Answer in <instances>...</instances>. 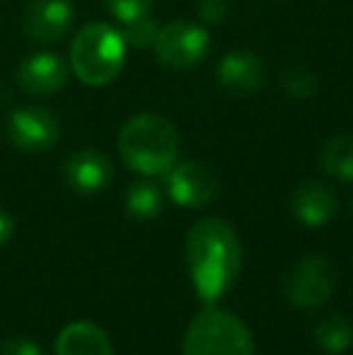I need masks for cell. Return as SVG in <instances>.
<instances>
[{"instance_id":"cell-1","label":"cell","mask_w":353,"mask_h":355,"mask_svg":"<svg viewBox=\"0 0 353 355\" xmlns=\"http://www.w3.org/2000/svg\"><path fill=\"white\" fill-rule=\"evenodd\" d=\"M187 263L196 295L213 304L230 290L242 268L237 232L221 218H203L187 234Z\"/></svg>"},{"instance_id":"cell-2","label":"cell","mask_w":353,"mask_h":355,"mask_svg":"<svg viewBox=\"0 0 353 355\" xmlns=\"http://www.w3.org/2000/svg\"><path fill=\"white\" fill-rule=\"evenodd\" d=\"M119 155L138 174H165L177 162L179 133L167 119L157 114H141L119 133Z\"/></svg>"},{"instance_id":"cell-3","label":"cell","mask_w":353,"mask_h":355,"mask_svg":"<svg viewBox=\"0 0 353 355\" xmlns=\"http://www.w3.org/2000/svg\"><path fill=\"white\" fill-rule=\"evenodd\" d=\"M123 58H126V39L119 29L104 22L85 24L71 46L73 73L89 87L112 83L121 73Z\"/></svg>"},{"instance_id":"cell-4","label":"cell","mask_w":353,"mask_h":355,"mask_svg":"<svg viewBox=\"0 0 353 355\" xmlns=\"http://www.w3.org/2000/svg\"><path fill=\"white\" fill-rule=\"evenodd\" d=\"M184 355H255V338L240 317L208 304L189 324Z\"/></svg>"},{"instance_id":"cell-5","label":"cell","mask_w":353,"mask_h":355,"mask_svg":"<svg viewBox=\"0 0 353 355\" xmlns=\"http://www.w3.org/2000/svg\"><path fill=\"white\" fill-rule=\"evenodd\" d=\"M336 268L322 254H310L286 278V297L298 309H317L334 295Z\"/></svg>"},{"instance_id":"cell-6","label":"cell","mask_w":353,"mask_h":355,"mask_svg":"<svg viewBox=\"0 0 353 355\" xmlns=\"http://www.w3.org/2000/svg\"><path fill=\"white\" fill-rule=\"evenodd\" d=\"M211 39L203 27L193 22H170L157 32L153 49L162 66L189 71L206 58Z\"/></svg>"},{"instance_id":"cell-7","label":"cell","mask_w":353,"mask_h":355,"mask_svg":"<svg viewBox=\"0 0 353 355\" xmlns=\"http://www.w3.org/2000/svg\"><path fill=\"white\" fill-rule=\"evenodd\" d=\"M8 136L24 153H44L53 148L61 136L58 119L44 107H22L10 114Z\"/></svg>"},{"instance_id":"cell-8","label":"cell","mask_w":353,"mask_h":355,"mask_svg":"<svg viewBox=\"0 0 353 355\" xmlns=\"http://www.w3.org/2000/svg\"><path fill=\"white\" fill-rule=\"evenodd\" d=\"M218 174L206 162H184L167 177V193L177 206L201 208L218 196Z\"/></svg>"},{"instance_id":"cell-9","label":"cell","mask_w":353,"mask_h":355,"mask_svg":"<svg viewBox=\"0 0 353 355\" xmlns=\"http://www.w3.org/2000/svg\"><path fill=\"white\" fill-rule=\"evenodd\" d=\"M76 22V8L71 0H34L24 10L22 29L39 44L61 42Z\"/></svg>"},{"instance_id":"cell-10","label":"cell","mask_w":353,"mask_h":355,"mask_svg":"<svg viewBox=\"0 0 353 355\" xmlns=\"http://www.w3.org/2000/svg\"><path fill=\"white\" fill-rule=\"evenodd\" d=\"M63 177H66L68 187L76 191L97 193L109 187L114 177V167L104 153L85 148L68 155V159L63 162Z\"/></svg>"},{"instance_id":"cell-11","label":"cell","mask_w":353,"mask_h":355,"mask_svg":"<svg viewBox=\"0 0 353 355\" xmlns=\"http://www.w3.org/2000/svg\"><path fill=\"white\" fill-rule=\"evenodd\" d=\"M68 83V66L58 53H34L17 68V85L27 94H53Z\"/></svg>"},{"instance_id":"cell-12","label":"cell","mask_w":353,"mask_h":355,"mask_svg":"<svg viewBox=\"0 0 353 355\" xmlns=\"http://www.w3.org/2000/svg\"><path fill=\"white\" fill-rule=\"evenodd\" d=\"M264 75V63L250 51H230L227 56H223L221 66H218L221 87L237 97L255 94L257 89H261Z\"/></svg>"},{"instance_id":"cell-13","label":"cell","mask_w":353,"mask_h":355,"mask_svg":"<svg viewBox=\"0 0 353 355\" xmlns=\"http://www.w3.org/2000/svg\"><path fill=\"white\" fill-rule=\"evenodd\" d=\"M339 211L336 196L332 189H327L320 182H305L293 193V213L307 227H322Z\"/></svg>"},{"instance_id":"cell-14","label":"cell","mask_w":353,"mask_h":355,"mask_svg":"<svg viewBox=\"0 0 353 355\" xmlns=\"http://www.w3.org/2000/svg\"><path fill=\"white\" fill-rule=\"evenodd\" d=\"M56 355H112V341L97 324L73 322L58 334Z\"/></svg>"},{"instance_id":"cell-15","label":"cell","mask_w":353,"mask_h":355,"mask_svg":"<svg viewBox=\"0 0 353 355\" xmlns=\"http://www.w3.org/2000/svg\"><path fill=\"white\" fill-rule=\"evenodd\" d=\"M312 336L327 353H344L353 343V324L344 314H329L315 324Z\"/></svg>"},{"instance_id":"cell-16","label":"cell","mask_w":353,"mask_h":355,"mask_svg":"<svg viewBox=\"0 0 353 355\" xmlns=\"http://www.w3.org/2000/svg\"><path fill=\"white\" fill-rule=\"evenodd\" d=\"M322 169L341 182H353V136H334L322 148Z\"/></svg>"},{"instance_id":"cell-17","label":"cell","mask_w":353,"mask_h":355,"mask_svg":"<svg viewBox=\"0 0 353 355\" xmlns=\"http://www.w3.org/2000/svg\"><path fill=\"white\" fill-rule=\"evenodd\" d=\"M126 211L136 220H155L162 213V191L153 182H136L126 191Z\"/></svg>"},{"instance_id":"cell-18","label":"cell","mask_w":353,"mask_h":355,"mask_svg":"<svg viewBox=\"0 0 353 355\" xmlns=\"http://www.w3.org/2000/svg\"><path fill=\"white\" fill-rule=\"evenodd\" d=\"M157 32H160V27L155 24V19H153L150 15H143V17H136L123 24L121 34H123V39H126V44H131V46H136V49H146V46H153Z\"/></svg>"},{"instance_id":"cell-19","label":"cell","mask_w":353,"mask_h":355,"mask_svg":"<svg viewBox=\"0 0 353 355\" xmlns=\"http://www.w3.org/2000/svg\"><path fill=\"white\" fill-rule=\"evenodd\" d=\"M281 85H283V89L295 99H310L312 94L317 92V87H320L317 75H312L310 71H305V68H291V71H286L283 73Z\"/></svg>"},{"instance_id":"cell-20","label":"cell","mask_w":353,"mask_h":355,"mask_svg":"<svg viewBox=\"0 0 353 355\" xmlns=\"http://www.w3.org/2000/svg\"><path fill=\"white\" fill-rule=\"evenodd\" d=\"M112 15L119 19V22H131L136 17H143V15L150 12L153 0H107Z\"/></svg>"},{"instance_id":"cell-21","label":"cell","mask_w":353,"mask_h":355,"mask_svg":"<svg viewBox=\"0 0 353 355\" xmlns=\"http://www.w3.org/2000/svg\"><path fill=\"white\" fill-rule=\"evenodd\" d=\"M198 15L203 22L218 24L225 19L227 15V3L225 0H198Z\"/></svg>"},{"instance_id":"cell-22","label":"cell","mask_w":353,"mask_h":355,"mask_svg":"<svg viewBox=\"0 0 353 355\" xmlns=\"http://www.w3.org/2000/svg\"><path fill=\"white\" fill-rule=\"evenodd\" d=\"M0 355H42L32 338H10L0 346Z\"/></svg>"},{"instance_id":"cell-23","label":"cell","mask_w":353,"mask_h":355,"mask_svg":"<svg viewBox=\"0 0 353 355\" xmlns=\"http://www.w3.org/2000/svg\"><path fill=\"white\" fill-rule=\"evenodd\" d=\"M15 232V223L12 218H10L5 211H0V247H3L5 242H10V237H12Z\"/></svg>"},{"instance_id":"cell-24","label":"cell","mask_w":353,"mask_h":355,"mask_svg":"<svg viewBox=\"0 0 353 355\" xmlns=\"http://www.w3.org/2000/svg\"><path fill=\"white\" fill-rule=\"evenodd\" d=\"M351 213H353V198H351Z\"/></svg>"}]
</instances>
